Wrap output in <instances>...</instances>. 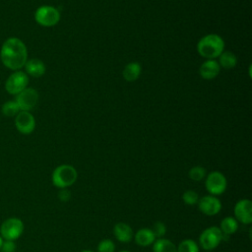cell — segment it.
Returning <instances> with one entry per match:
<instances>
[{"mask_svg":"<svg viewBox=\"0 0 252 252\" xmlns=\"http://www.w3.org/2000/svg\"><path fill=\"white\" fill-rule=\"evenodd\" d=\"M233 217L243 224L252 223V202L249 199H241L233 207Z\"/></svg>","mask_w":252,"mask_h":252,"instance_id":"obj_11","label":"cell"},{"mask_svg":"<svg viewBox=\"0 0 252 252\" xmlns=\"http://www.w3.org/2000/svg\"><path fill=\"white\" fill-rule=\"evenodd\" d=\"M29 76L22 70L13 71L4 83L5 91L12 95H16L25 90L29 85Z\"/></svg>","mask_w":252,"mask_h":252,"instance_id":"obj_5","label":"cell"},{"mask_svg":"<svg viewBox=\"0 0 252 252\" xmlns=\"http://www.w3.org/2000/svg\"><path fill=\"white\" fill-rule=\"evenodd\" d=\"M80 252H94L93 250H90V249H85V250H82Z\"/></svg>","mask_w":252,"mask_h":252,"instance_id":"obj_30","label":"cell"},{"mask_svg":"<svg viewBox=\"0 0 252 252\" xmlns=\"http://www.w3.org/2000/svg\"><path fill=\"white\" fill-rule=\"evenodd\" d=\"M220 71L219 62L215 59H208L202 63L199 69L200 76L205 80L215 79Z\"/></svg>","mask_w":252,"mask_h":252,"instance_id":"obj_13","label":"cell"},{"mask_svg":"<svg viewBox=\"0 0 252 252\" xmlns=\"http://www.w3.org/2000/svg\"><path fill=\"white\" fill-rule=\"evenodd\" d=\"M197 205L200 212L209 217L218 215L222 208L220 200L217 196H213L210 194L199 198Z\"/></svg>","mask_w":252,"mask_h":252,"instance_id":"obj_10","label":"cell"},{"mask_svg":"<svg viewBox=\"0 0 252 252\" xmlns=\"http://www.w3.org/2000/svg\"><path fill=\"white\" fill-rule=\"evenodd\" d=\"M153 252H177L176 245L169 239L157 238L153 243Z\"/></svg>","mask_w":252,"mask_h":252,"instance_id":"obj_19","label":"cell"},{"mask_svg":"<svg viewBox=\"0 0 252 252\" xmlns=\"http://www.w3.org/2000/svg\"><path fill=\"white\" fill-rule=\"evenodd\" d=\"M0 59L9 70L16 71L24 68L28 60V48L25 42L17 36L8 37L1 45Z\"/></svg>","mask_w":252,"mask_h":252,"instance_id":"obj_1","label":"cell"},{"mask_svg":"<svg viewBox=\"0 0 252 252\" xmlns=\"http://www.w3.org/2000/svg\"><path fill=\"white\" fill-rule=\"evenodd\" d=\"M238 225H239V222L235 220V218L228 216L221 220L219 227L223 235L229 236L237 231Z\"/></svg>","mask_w":252,"mask_h":252,"instance_id":"obj_18","label":"cell"},{"mask_svg":"<svg viewBox=\"0 0 252 252\" xmlns=\"http://www.w3.org/2000/svg\"><path fill=\"white\" fill-rule=\"evenodd\" d=\"M35 22L42 27H53L60 21V12L50 5H42L34 12Z\"/></svg>","mask_w":252,"mask_h":252,"instance_id":"obj_7","label":"cell"},{"mask_svg":"<svg viewBox=\"0 0 252 252\" xmlns=\"http://www.w3.org/2000/svg\"><path fill=\"white\" fill-rule=\"evenodd\" d=\"M207 175V171L206 169L201 166V165H195L193 167H191L188 171V176L192 181L195 182H199L202 181Z\"/></svg>","mask_w":252,"mask_h":252,"instance_id":"obj_23","label":"cell"},{"mask_svg":"<svg viewBox=\"0 0 252 252\" xmlns=\"http://www.w3.org/2000/svg\"><path fill=\"white\" fill-rule=\"evenodd\" d=\"M113 235L119 242L128 243L133 239L134 233L132 227L128 223L120 221L113 226Z\"/></svg>","mask_w":252,"mask_h":252,"instance_id":"obj_15","label":"cell"},{"mask_svg":"<svg viewBox=\"0 0 252 252\" xmlns=\"http://www.w3.org/2000/svg\"><path fill=\"white\" fill-rule=\"evenodd\" d=\"M119 252H130V251H128V250H121V251H119Z\"/></svg>","mask_w":252,"mask_h":252,"instance_id":"obj_31","label":"cell"},{"mask_svg":"<svg viewBox=\"0 0 252 252\" xmlns=\"http://www.w3.org/2000/svg\"><path fill=\"white\" fill-rule=\"evenodd\" d=\"M25 73L28 76L33 77V78H39L44 75L46 71L45 64L43 61H41L38 58H32L28 59L27 62L25 63Z\"/></svg>","mask_w":252,"mask_h":252,"instance_id":"obj_14","label":"cell"},{"mask_svg":"<svg viewBox=\"0 0 252 252\" xmlns=\"http://www.w3.org/2000/svg\"><path fill=\"white\" fill-rule=\"evenodd\" d=\"M205 187L207 191L210 193V195H221L225 192L227 187L226 177L220 171H211L205 177Z\"/></svg>","mask_w":252,"mask_h":252,"instance_id":"obj_8","label":"cell"},{"mask_svg":"<svg viewBox=\"0 0 252 252\" xmlns=\"http://www.w3.org/2000/svg\"><path fill=\"white\" fill-rule=\"evenodd\" d=\"M115 244L111 239L105 238L98 242L96 252H115Z\"/></svg>","mask_w":252,"mask_h":252,"instance_id":"obj_25","label":"cell"},{"mask_svg":"<svg viewBox=\"0 0 252 252\" xmlns=\"http://www.w3.org/2000/svg\"><path fill=\"white\" fill-rule=\"evenodd\" d=\"M3 242H4V239L1 237V235H0V250H1V248H2V245H3Z\"/></svg>","mask_w":252,"mask_h":252,"instance_id":"obj_29","label":"cell"},{"mask_svg":"<svg viewBox=\"0 0 252 252\" xmlns=\"http://www.w3.org/2000/svg\"><path fill=\"white\" fill-rule=\"evenodd\" d=\"M151 229L156 238H161L166 233V225L162 221H156Z\"/></svg>","mask_w":252,"mask_h":252,"instance_id":"obj_26","label":"cell"},{"mask_svg":"<svg viewBox=\"0 0 252 252\" xmlns=\"http://www.w3.org/2000/svg\"><path fill=\"white\" fill-rule=\"evenodd\" d=\"M223 240V234L219 226L213 225L205 228L199 236V246L206 251L216 249Z\"/></svg>","mask_w":252,"mask_h":252,"instance_id":"obj_4","label":"cell"},{"mask_svg":"<svg viewBox=\"0 0 252 252\" xmlns=\"http://www.w3.org/2000/svg\"><path fill=\"white\" fill-rule=\"evenodd\" d=\"M199 194L194 191V190H186L183 194H182V201L184 202V204L188 205V206H194L198 203L199 201Z\"/></svg>","mask_w":252,"mask_h":252,"instance_id":"obj_24","label":"cell"},{"mask_svg":"<svg viewBox=\"0 0 252 252\" xmlns=\"http://www.w3.org/2000/svg\"><path fill=\"white\" fill-rule=\"evenodd\" d=\"M24 222L19 218H9L0 226V235L4 240L15 241L24 232Z\"/></svg>","mask_w":252,"mask_h":252,"instance_id":"obj_6","label":"cell"},{"mask_svg":"<svg viewBox=\"0 0 252 252\" xmlns=\"http://www.w3.org/2000/svg\"><path fill=\"white\" fill-rule=\"evenodd\" d=\"M219 58V64L224 69H232L237 63L236 55L231 51H222Z\"/></svg>","mask_w":252,"mask_h":252,"instance_id":"obj_20","label":"cell"},{"mask_svg":"<svg viewBox=\"0 0 252 252\" xmlns=\"http://www.w3.org/2000/svg\"><path fill=\"white\" fill-rule=\"evenodd\" d=\"M39 95L35 89L27 87L21 93L15 95V100L21 111H31L37 104Z\"/></svg>","mask_w":252,"mask_h":252,"instance_id":"obj_9","label":"cell"},{"mask_svg":"<svg viewBox=\"0 0 252 252\" xmlns=\"http://www.w3.org/2000/svg\"><path fill=\"white\" fill-rule=\"evenodd\" d=\"M15 249H16V245L14 241H9V240H5L1 248L3 252H14Z\"/></svg>","mask_w":252,"mask_h":252,"instance_id":"obj_28","label":"cell"},{"mask_svg":"<svg viewBox=\"0 0 252 252\" xmlns=\"http://www.w3.org/2000/svg\"><path fill=\"white\" fill-rule=\"evenodd\" d=\"M223 49L224 41L217 33H209L203 36L197 43L198 53L207 59L218 58Z\"/></svg>","mask_w":252,"mask_h":252,"instance_id":"obj_2","label":"cell"},{"mask_svg":"<svg viewBox=\"0 0 252 252\" xmlns=\"http://www.w3.org/2000/svg\"><path fill=\"white\" fill-rule=\"evenodd\" d=\"M58 198L61 202H68L71 199V192L67 188L60 189L58 192Z\"/></svg>","mask_w":252,"mask_h":252,"instance_id":"obj_27","label":"cell"},{"mask_svg":"<svg viewBox=\"0 0 252 252\" xmlns=\"http://www.w3.org/2000/svg\"><path fill=\"white\" fill-rule=\"evenodd\" d=\"M176 250L177 252H199L200 247L195 240L187 238L183 239L178 243V245L176 246Z\"/></svg>","mask_w":252,"mask_h":252,"instance_id":"obj_22","label":"cell"},{"mask_svg":"<svg viewBox=\"0 0 252 252\" xmlns=\"http://www.w3.org/2000/svg\"><path fill=\"white\" fill-rule=\"evenodd\" d=\"M78 178L76 168L71 164H60L54 168L51 174L52 184L59 188H68L72 186Z\"/></svg>","mask_w":252,"mask_h":252,"instance_id":"obj_3","label":"cell"},{"mask_svg":"<svg viewBox=\"0 0 252 252\" xmlns=\"http://www.w3.org/2000/svg\"><path fill=\"white\" fill-rule=\"evenodd\" d=\"M19 105L17 104L15 99L7 100L1 105V112L4 116L7 117H15L20 112Z\"/></svg>","mask_w":252,"mask_h":252,"instance_id":"obj_21","label":"cell"},{"mask_svg":"<svg viewBox=\"0 0 252 252\" xmlns=\"http://www.w3.org/2000/svg\"><path fill=\"white\" fill-rule=\"evenodd\" d=\"M141 71H142V68H141L140 63L130 62L124 67L122 76H123L124 80H126L127 82H134L140 77Z\"/></svg>","mask_w":252,"mask_h":252,"instance_id":"obj_17","label":"cell"},{"mask_svg":"<svg viewBox=\"0 0 252 252\" xmlns=\"http://www.w3.org/2000/svg\"><path fill=\"white\" fill-rule=\"evenodd\" d=\"M133 237H134L136 244L141 247L151 246L157 239L156 236L154 235L152 229L148 228V227H143V228L138 229Z\"/></svg>","mask_w":252,"mask_h":252,"instance_id":"obj_16","label":"cell"},{"mask_svg":"<svg viewBox=\"0 0 252 252\" xmlns=\"http://www.w3.org/2000/svg\"><path fill=\"white\" fill-rule=\"evenodd\" d=\"M15 127L24 135H29L35 128V119L31 111H20L15 116Z\"/></svg>","mask_w":252,"mask_h":252,"instance_id":"obj_12","label":"cell"}]
</instances>
